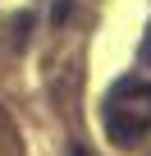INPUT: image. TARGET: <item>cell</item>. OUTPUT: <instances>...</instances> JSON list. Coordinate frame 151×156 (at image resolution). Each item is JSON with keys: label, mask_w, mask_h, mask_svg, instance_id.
Segmentation results:
<instances>
[{"label": "cell", "mask_w": 151, "mask_h": 156, "mask_svg": "<svg viewBox=\"0 0 151 156\" xmlns=\"http://www.w3.org/2000/svg\"><path fill=\"white\" fill-rule=\"evenodd\" d=\"M105 133L115 147H137L151 133V83L146 78L128 73L105 92Z\"/></svg>", "instance_id": "6da1fadb"}, {"label": "cell", "mask_w": 151, "mask_h": 156, "mask_svg": "<svg viewBox=\"0 0 151 156\" xmlns=\"http://www.w3.org/2000/svg\"><path fill=\"white\" fill-rule=\"evenodd\" d=\"M69 156H92V151H87V147H73V151H69Z\"/></svg>", "instance_id": "3957f363"}, {"label": "cell", "mask_w": 151, "mask_h": 156, "mask_svg": "<svg viewBox=\"0 0 151 156\" xmlns=\"http://www.w3.org/2000/svg\"><path fill=\"white\" fill-rule=\"evenodd\" d=\"M142 60L151 64V32H146V41H142Z\"/></svg>", "instance_id": "7a4b0ae2"}]
</instances>
